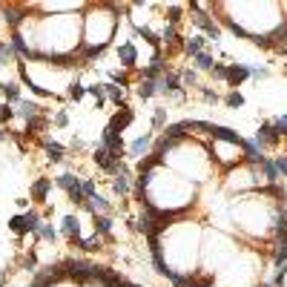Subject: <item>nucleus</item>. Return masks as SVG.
Wrapping results in <instances>:
<instances>
[{"mask_svg":"<svg viewBox=\"0 0 287 287\" xmlns=\"http://www.w3.org/2000/svg\"><path fill=\"white\" fill-rule=\"evenodd\" d=\"M204 238H207V244L201 247V250H204V267H207V273H215L224 261L233 258V250H236V247L230 244V238H224L221 233H215V230H207Z\"/></svg>","mask_w":287,"mask_h":287,"instance_id":"1","label":"nucleus"},{"mask_svg":"<svg viewBox=\"0 0 287 287\" xmlns=\"http://www.w3.org/2000/svg\"><path fill=\"white\" fill-rule=\"evenodd\" d=\"M115 23H118V17H115L112 12H104V9H98V12L89 14V26H92V32L86 35V49H95V52L104 49L107 40L115 32Z\"/></svg>","mask_w":287,"mask_h":287,"instance_id":"2","label":"nucleus"},{"mask_svg":"<svg viewBox=\"0 0 287 287\" xmlns=\"http://www.w3.org/2000/svg\"><path fill=\"white\" fill-rule=\"evenodd\" d=\"M213 152H215V158H218L221 164L233 167V164H238V161H241L244 147H238V144H230V141H213Z\"/></svg>","mask_w":287,"mask_h":287,"instance_id":"3","label":"nucleus"},{"mask_svg":"<svg viewBox=\"0 0 287 287\" xmlns=\"http://www.w3.org/2000/svg\"><path fill=\"white\" fill-rule=\"evenodd\" d=\"M227 187L230 190H256L258 187L256 170H233L227 175Z\"/></svg>","mask_w":287,"mask_h":287,"instance_id":"4","label":"nucleus"},{"mask_svg":"<svg viewBox=\"0 0 287 287\" xmlns=\"http://www.w3.org/2000/svg\"><path fill=\"white\" fill-rule=\"evenodd\" d=\"M9 227H12V233H17V236H23V233H35V230L40 227V215L37 213L14 215L12 221H9Z\"/></svg>","mask_w":287,"mask_h":287,"instance_id":"5","label":"nucleus"},{"mask_svg":"<svg viewBox=\"0 0 287 287\" xmlns=\"http://www.w3.org/2000/svg\"><path fill=\"white\" fill-rule=\"evenodd\" d=\"M132 121H135V112H132L129 107H121V112H115L112 118H109L107 129H109V132H115V135H121V132H124V129H127Z\"/></svg>","mask_w":287,"mask_h":287,"instance_id":"6","label":"nucleus"},{"mask_svg":"<svg viewBox=\"0 0 287 287\" xmlns=\"http://www.w3.org/2000/svg\"><path fill=\"white\" fill-rule=\"evenodd\" d=\"M279 132H276V127H273L270 121L261 124V129H258V135H256V144H258V150L261 147H273V144H279Z\"/></svg>","mask_w":287,"mask_h":287,"instance_id":"7","label":"nucleus"},{"mask_svg":"<svg viewBox=\"0 0 287 287\" xmlns=\"http://www.w3.org/2000/svg\"><path fill=\"white\" fill-rule=\"evenodd\" d=\"M247 78H250V66H244V64H230L227 66V84L230 86H241Z\"/></svg>","mask_w":287,"mask_h":287,"instance_id":"8","label":"nucleus"},{"mask_svg":"<svg viewBox=\"0 0 287 287\" xmlns=\"http://www.w3.org/2000/svg\"><path fill=\"white\" fill-rule=\"evenodd\" d=\"M150 147H152V135H141V138H135V141L129 144V155L144 161V158L150 155Z\"/></svg>","mask_w":287,"mask_h":287,"instance_id":"9","label":"nucleus"},{"mask_svg":"<svg viewBox=\"0 0 287 287\" xmlns=\"http://www.w3.org/2000/svg\"><path fill=\"white\" fill-rule=\"evenodd\" d=\"M60 233H64L72 244H75V241L80 244V221L75 218V215H66V218H64V227H60Z\"/></svg>","mask_w":287,"mask_h":287,"instance_id":"10","label":"nucleus"},{"mask_svg":"<svg viewBox=\"0 0 287 287\" xmlns=\"http://www.w3.org/2000/svg\"><path fill=\"white\" fill-rule=\"evenodd\" d=\"M207 43H210V40H207L204 35H195V37H190V40L184 43V52H187L190 57H198L201 52L207 49Z\"/></svg>","mask_w":287,"mask_h":287,"instance_id":"11","label":"nucleus"},{"mask_svg":"<svg viewBox=\"0 0 287 287\" xmlns=\"http://www.w3.org/2000/svg\"><path fill=\"white\" fill-rule=\"evenodd\" d=\"M118 57H121V64H124V66H135V60H138V49L132 46V40H127V43H121V46H118Z\"/></svg>","mask_w":287,"mask_h":287,"instance_id":"12","label":"nucleus"},{"mask_svg":"<svg viewBox=\"0 0 287 287\" xmlns=\"http://www.w3.org/2000/svg\"><path fill=\"white\" fill-rule=\"evenodd\" d=\"M244 158H247L253 167H258L261 161H264V155H261V150H258L256 141H244Z\"/></svg>","mask_w":287,"mask_h":287,"instance_id":"13","label":"nucleus"},{"mask_svg":"<svg viewBox=\"0 0 287 287\" xmlns=\"http://www.w3.org/2000/svg\"><path fill=\"white\" fill-rule=\"evenodd\" d=\"M104 92H107V98L112 100V104H118V107H124V100H127V92H124V86L104 84Z\"/></svg>","mask_w":287,"mask_h":287,"instance_id":"14","label":"nucleus"},{"mask_svg":"<svg viewBox=\"0 0 287 287\" xmlns=\"http://www.w3.org/2000/svg\"><path fill=\"white\" fill-rule=\"evenodd\" d=\"M112 190L118 195L129 193V178H127V167H124V164H121V170H118V175H115V181H112Z\"/></svg>","mask_w":287,"mask_h":287,"instance_id":"15","label":"nucleus"},{"mask_svg":"<svg viewBox=\"0 0 287 287\" xmlns=\"http://www.w3.org/2000/svg\"><path fill=\"white\" fill-rule=\"evenodd\" d=\"M55 184L60 187V190H66V195L72 193V190H78L80 187V178H75V175H69V172H64V175H57Z\"/></svg>","mask_w":287,"mask_h":287,"instance_id":"16","label":"nucleus"},{"mask_svg":"<svg viewBox=\"0 0 287 287\" xmlns=\"http://www.w3.org/2000/svg\"><path fill=\"white\" fill-rule=\"evenodd\" d=\"M0 95H3L9 104H20V86L17 84H0Z\"/></svg>","mask_w":287,"mask_h":287,"instance_id":"17","label":"nucleus"},{"mask_svg":"<svg viewBox=\"0 0 287 287\" xmlns=\"http://www.w3.org/2000/svg\"><path fill=\"white\" fill-rule=\"evenodd\" d=\"M86 210H89V213H95V215H107L109 213V204L100 198V195H92V198L86 201Z\"/></svg>","mask_w":287,"mask_h":287,"instance_id":"18","label":"nucleus"},{"mask_svg":"<svg viewBox=\"0 0 287 287\" xmlns=\"http://www.w3.org/2000/svg\"><path fill=\"white\" fill-rule=\"evenodd\" d=\"M49 190H52V178H40V181H35V187H32V198H35V201H43Z\"/></svg>","mask_w":287,"mask_h":287,"instance_id":"19","label":"nucleus"},{"mask_svg":"<svg viewBox=\"0 0 287 287\" xmlns=\"http://www.w3.org/2000/svg\"><path fill=\"white\" fill-rule=\"evenodd\" d=\"M17 115H23V118H26V121H32V118H37V112H40V107H37L35 100H20V104H17Z\"/></svg>","mask_w":287,"mask_h":287,"instance_id":"20","label":"nucleus"},{"mask_svg":"<svg viewBox=\"0 0 287 287\" xmlns=\"http://www.w3.org/2000/svg\"><path fill=\"white\" fill-rule=\"evenodd\" d=\"M258 170H261V175H264L267 184H276V181H279V172H276V167H273L270 158H264V161L258 164Z\"/></svg>","mask_w":287,"mask_h":287,"instance_id":"21","label":"nucleus"},{"mask_svg":"<svg viewBox=\"0 0 287 287\" xmlns=\"http://www.w3.org/2000/svg\"><path fill=\"white\" fill-rule=\"evenodd\" d=\"M43 152H46V158H49L52 164H57V161L64 158V147H60V144H52V141L43 144Z\"/></svg>","mask_w":287,"mask_h":287,"instance_id":"22","label":"nucleus"},{"mask_svg":"<svg viewBox=\"0 0 287 287\" xmlns=\"http://www.w3.org/2000/svg\"><path fill=\"white\" fill-rule=\"evenodd\" d=\"M135 92H138V98H144V100H147V98H152V95L158 92V80H141Z\"/></svg>","mask_w":287,"mask_h":287,"instance_id":"23","label":"nucleus"},{"mask_svg":"<svg viewBox=\"0 0 287 287\" xmlns=\"http://www.w3.org/2000/svg\"><path fill=\"white\" fill-rule=\"evenodd\" d=\"M86 95H92L95 98V107H104V100H107V92H104V84H92V86H86Z\"/></svg>","mask_w":287,"mask_h":287,"instance_id":"24","label":"nucleus"},{"mask_svg":"<svg viewBox=\"0 0 287 287\" xmlns=\"http://www.w3.org/2000/svg\"><path fill=\"white\" fill-rule=\"evenodd\" d=\"M95 233H98V236H109V233H112V218H109V215H98V218H95Z\"/></svg>","mask_w":287,"mask_h":287,"instance_id":"25","label":"nucleus"},{"mask_svg":"<svg viewBox=\"0 0 287 287\" xmlns=\"http://www.w3.org/2000/svg\"><path fill=\"white\" fill-rule=\"evenodd\" d=\"M35 238H46V241H55V238H57V230L52 227V224H43V221H40V227L35 230Z\"/></svg>","mask_w":287,"mask_h":287,"instance_id":"26","label":"nucleus"},{"mask_svg":"<svg viewBox=\"0 0 287 287\" xmlns=\"http://www.w3.org/2000/svg\"><path fill=\"white\" fill-rule=\"evenodd\" d=\"M195 66H198L201 72H213L215 60H213V55H210V52H201V55L195 57Z\"/></svg>","mask_w":287,"mask_h":287,"instance_id":"27","label":"nucleus"},{"mask_svg":"<svg viewBox=\"0 0 287 287\" xmlns=\"http://www.w3.org/2000/svg\"><path fill=\"white\" fill-rule=\"evenodd\" d=\"M37 9H43V12H72V9H80L78 3H43V6H37Z\"/></svg>","mask_w":287,"mask_h":287,"instance_id":"28","label":"nucleus"},{"mask_svg":"<svg viewBox=\"0 0 287 287\" xmlns=\"http://www.w3.org/2000/svg\"><path fill=\"white\" fill-rule=\"evenodd\" d=\"M273 261H276V264H284L287 261V241H276V247H273Z\"/></svg>","mask_w":287,"mask_h":287,"instance_id":"29","label":"nucleus"},{"mask_svg":"<svg viewBox=\"0 0 287 287\" xmlns=\"http://www.w3.org/2000/svg\"><path fill=\"white\" fill-rule=\"evenodd\" d=\"M66 95H69L72 100H80V98L86 95V86H84V84H78V80H72L69 89H66Z\"/></svg>","mask_w":287,"mask_h":287,"instance_id":"30","label":"nucleus"},{"mask_svg":"<svg viewBox=\"0 0 287 287\" xmlns=\"http://www.w3.org/2000/svg\"><path fill=\"white\" fill-rule=\"evenodd\" d=\"M100 244H104V238H100L98 233H95L92 238H84V241H80V247H84L86 253H95V250H100Z\"/></svg>","mask_w":287,"mask_h":287,"instance_id":"31","label":"nucleus"},{"mask_svg":"<svg viewBox=\"0 0 287 287\" xmlns=\"http://www.w3.org/2000/svg\"><path fill=\"white\" fill-rule=\"evenodd\" d=\"M224 104H227L230 109H241V107H244V95H241V92H236V89H233V92H230L227 98H224Z\"/></svg>","mask_w":287,"mask_h":287,"instance_id":"32","label":"nucleus"},{"mask_svg":"<svg viewBox=\"0 0 287 287\" xmlns=\"http://www.w3.org/2000/svg\"><path fill=\"white\" fill-rule=\"evenodd\" d=\"M181 12H184V6H178V3H175V6H170V9H167V23H170V26H175V23L181 20Z\"/></svg>","mask_w":287,"mask_h":287,"instance_id":"33","label":"nucleus"},{"mask_svg":"<svg viewBox=\"0 0 287 287\" xmlns=\"http://www.w3.org/2000/svg\"><path fill=\"white\" fill-rule=\"evenodd\" d=\"M178 78H181V86H195V84H198V75H195V69H184Z\"/></svg>","mask_w":287,"mask_h":287,"instance_id":"34","label":"nucleus"},{"mask_svg":"<svg viewBox=\"0 0 287 287\" xmlns=\"http://www.w3.org/2000/svg\"><path fill=\"white\" fill-rule=\"evenodd\" d=\"M14 115H17V112L12 109V104H0V127H3L6 121H12Z\"/></svg>","mask_w":287,"mask_h":287,"instance_id":"35","label":"nucleus"},{"mask_svg":"<svg viewBox=\"0 0 287 287\" xmlns=\"http://www.w3.org/2000/svg\"><path fill=\"white\" fill-rule=\"evenodd\" d=\"M164 124H167V109H164V107H158L155 115H152V127L158 129V127H164Z\"/></svg>","mask_w":287,"mask_h":287,"instance_id":"36","label":"nucleus"},{"mask_svg":"<svg viewBox=\"0 0 287 287\" xmlns=\"http://www.w3.org/2000/svg\"><path fill=\"white\" fill-rule=\"evenodd\" d=\"M80 190H84V195H86V198H92V195H98V193H95V181H92V178H84V181H80Z\"/></svg>","mask_w":287,"mask_h":287,"instance_id":"37","label":"nucleus"},{"mask_svg":"<svg viewBox=\"0 0 287 287\" xmlns=\"http://www.w3.org/2000/svg\"><path fill=\"white\" fill-rule=\"evenodd\" d=\"M273 167H276V172H279V178H281V175H287V158L284 155L273 158Z\"/></svg>","mask_w":287,"mask_h":287,"instance_id":"38","label":"nucleus"},{"mask_svg":"<svg viewBox=\"0 0 287 287\" xmlns=\"http://www.w3.org/2000/svg\"><path fill=\"white\" fill-rule=\"evenodd\" d=\"M12 55H14V46L12 43H0V60H12Z\"/></svg>","mask_w":287,"mask_h":287,"instance_id":"39","label":"nucleus"},{"mask_svg":"<svg viewBox=\"0 0 287 287\" xmlns=\"http://www.w3.org/2000/svg\"><path fill=\"white\" fill-rule=\"evenodd\" d=\"M66 124H69V112H66V109L55 112V127H66Z\"/></svg>","mask_w":287,"mask_h":287,"instance_id":"40","label":"nucleus"},{"mask_svg":"<svg viewBox=\"0 0 287 287\" xmlns=\"http://www.w3.org/2000/svg\"><path fill=\"white\" fill-rule=\"evenodd\" d=\"M109 78L115 80V86H118V80H121V84H127V75H124L121 69H112V72H109Z\"/></svg>","mask_w":287,"mask_h":287,"instance_id":"41","label":"nucleus"},{"mask_svg":"<svg viewBox=\"0 0 287 287\" xmlns=\"http://www.w3.org/2000/svg\"><path fill=\"white\" fill-rule=\"evenodd\" d=\"M201 98H204V100H213V104H215V100H218V95H215L213 89H201Z\"/></svg>","mask_w":287,"mask_h":287,"instance_id":"42","label":"nucleus"},{"mask_svg":"<svg viewBox=\"0 0 287 287\" xmlns=\"http://www.w3.org/2000/svg\"><path fill=\"white\" fill-rule=\"evenodd\" d=\"M3 138H6V132H3V127H0V141H3Z\"/></svg>","mask_w":287,"mask_h":287,"instance_id":"43","label":"nucleus"},{"mask_svg":"<svg viewBox=\"0 0 287 287\" xmlns=\"http://www.w3.org/2000/svg\"><path fill=\"white\" fill-rule=\"evenodd\" d=\"M57 287H72V284H66V281H64V284H57Z\"/></svg>","mask_w":287,"mask_h":287,"instance_id":"44","label":"nucleus"},{"mask_svg":"<svg viewBox=\"0 0 287 287\" xmlns=\"http://www.w3.org/2000/svg\"><path fill=\"white\" fill-rule=\"evenodd\" d=\"M0 43H3V40H0Z\"/></svg>","mask_w":287,"mask_h":287,"instance_id":"45","label":"nucleus"},{"mask_svg":"<svg viewBox=\"0 0 287 287\" xmlns=\"http://www.w3.org/2000/svg\"><path fill=\"white\" fill-rule=\"evenodd\" d=\"M98 287H100V284H98Z\"/></svg>","mask_w":287,"mask_h":287,"instance_id":"46","label":"nucleus"}]
</instances>
